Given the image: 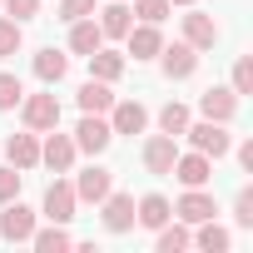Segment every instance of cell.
Returning a JSON list of instances; mask_svg holds the SVG:
<instances>
[{"label": "cell", "mask_w": 253, "mask_h": 253, "mask_svg": "<svg viewBox=\"0 0 253 253\" xmlns=\"http://www.w3.org/2000/svg\"><path fill=\"white\" fill-rule=\"evenodd\" d=\"M184 139H189V149H199V154H209V159L233 154V134H228V124H218V119H199V124L189 119Z\"/></svg>", "instance_id": "6da1fadb"}, {"label": "cell", "mask_w": 253, "mask_h": 253, "mask_svg": "<svg viewBox=\"0 0 253 253\" xmlns=\"http://www.w3.org/2000/svg\"><path fill=\"white\" fill-rule=\"evenodd\" d=\"M70 139H75L80 154H94V159H99V154L114 144V129H109V119H104V114H80V124H75V134H70Z\"/></svg>", "instance_id": "7a4b0ae2"}, {"label": "cell", "mask_w": 253, "mask_h": 253, "mask_svg": "<svg viewBox=\"0 0 253 253\" xmlns=\"http://www.w3.org/2000/svg\"><path fill=\"white\" fill-rule=\"evenodd\" d=\"M20 124H25V129H35V134H45V129H55V124H60V99L45 89V94H25L20 104Z\"/></svg>", "instance_id": "3957f363"}, {"label": "cell", "mask_w": 253, "mask_h": 253, "mask_svg": "<svg viewBox=\"0 0 253 253\" xmlns=\"http://www.w3.org/2000/svg\"><path fill=\"white\" fill-rule=\"evenodd\" d=\"M154 60H159V70H164V80H169V84H179V80H194V70H199V50H194L189 40H174V45H164Z\"/></svg>", "instance_id": "277c9868"}, {"label": "cell", "mask_w": 253, "mask_h": 253, "mask_svg": "<svg viewBox=\"0 0 253 253\" xmlns=\"http://www.w3.org/2000/svg\"><path fill=\"white\" fill-rule=\"evenodd\" d=\"M99 223H104V233H129L134 228V194H119V189H109L99 204Z\"/></svg>", "instance_id": "5b68a950"}, {"label": "cell", "mask_w": 253, "mask_h": 253, "mask_svg": "<svg viewBox=\"0 0 253 253\" xmlns=\"http://www.w3.org/2000/svg\"><path fill=\"white\" fill-rule=\"evenodd\" d=\"M0 209H5V213H0V238H5V243H30V233H35L40 213H35L30 204H20V199L0 204Z\"/></svg>", "instance_id": "8992f818"}, {"label": "cell", "mask_w": 253, "mask_h": 253, "mask_svg": "<svg viewBox=\"0 0 253 253\" xmlns=\"http://www.w3.org/2000/svg\"><path fill=\"white\" fill-rule=\"evenodd\" d=\"M75 159H80V149H75V139H70V134H60V124H55V129H45L40 164H45V169H55V174H70V169H75Z\"/></svg>", "instance_id": "52a82bcc"}, {"label": "cell", "mask_w": 253, "mask_h": 253, "mask_svg": "<svg viewBox=\"0 0 253 253\" xmlns=\"http://www.w3.org/2000/svg\"><path fill=\"white\" fill-rule=\"evenodd\" d=\"M238 104H243V99H238L228 84H209V89L199 94V119H218V124H233Z\"/></svg>", "instance_id": "ba28073f"}, {"label": "cell", "mask_w": 253, "mask_h": 253, "mask_svg": "<svg viewBox=\"0 0 253 253\" xmlns=\"http://www.w3.org/2000/svg\"><path fill=\"white\" fill-rule=\"evenodd\" d=\"M179 30H184V40H189L199 55H204V50H213V45H218V35H223V30H218V20H213V15H204V10H194V5H189V15L179 20Z\"/></svg>", "instance_id": "9c48e42d"}, {"label": "cell", "mask_w": 253, "mask_h": 253, "mask_svg": "<svg viewBox=\"0 0 253 253\" xmlns=\"http://www.w3.org/2000/svg\"><path fill=\"white\" fill-rule=\"evenodd\" d=\"M169 174H174L184 189H204V184L213 179V159H209V154H199V149H189V154L179 149V159H174V169H169Z\"/></svg>", "instance_id": "30bf717a"}, {"label": "cell", "mask_w": 253, "mask_h": 253, "mask_svg": "<svg viewBox=\"0 0 253 253\" xmlns=\"http://www.w3.org/2000/svg\"><path fill=\"white\" fill-rule=\"evenodd\" d=\"M75 209H80V199H75V184H70V179H55V184L45 189V204H40V213H45L50 223H70V218H75Z\"/></svg>", "instance_id": "8fae6325"}, {"label": "cell", "mask_w": 253, "mask_h": 253, "mask_svg": "<svg viewBox=\"0 0 253 253\" xmlns=\"http://www.w3.org/2000/svg\"><path fill=\"white\" fill-rule=\"evenodd\" d=\"M144 124H149V109L139 104V99H114L109 104V129L114 134H144Z\"/></svg>", "instance_id": "7c38bea8"}, {"label": "cell", "mask_w": 253, "mask_h": 253, "mask_svg": "<svg viewBox=\"0 0 253 253\" xmlns=\"http://www.w3.org/2000/svg\"><path fill=\"white\" fill-rule=\"evenodd\" d=\"M139 159H144L149 174H169L174 159H179V139H174V134H149L144 149H139Z\"/></svg>", "instance_id": "4fadbf2b"}, {"label": "cell", "mask_w": 253, "mask_h": 253, "mask_svg": "<svg viewBox=\"0 0 253 253\" xmlns=\"http://www.w3.org/2000/svg\"><path fill=\"white\" fill-rule=\"evenodd\" d=\"M70 184H75V199H80V204H99V199L114 189V174H109L104 164H89V169H80Z\"/></svg>", "instance_id": "5bb4252c"}, {"label": "cell", "mask_w": 253, "mask_h": 253, "mask_svg": "<svg viewBox=\"0 0 253 253\" xmlns=\"http://www.w3.org/2000/svg\"><path fill=\"white\" fill-rule=\"evenodd\" d=\"M174 218L194 228V223H204V218H218V204H213L209 189H184V199L174 204Z\"/></svg>", "instance_id": "9a60e30c"}, {"label": "cell", "mask_w": 253, "mask_h": 253, "mask_svg": "<svg viewBox=\"0 0 253 253\" xmlns=\"http://www.w3.org/2000/svg\"><path fill=\"white\" fill-rule=\"evenodd\" d=\"M159 50H164V30H159V25H149V20L129 25V35H124V55H134V60H154Z\"/></svg>", "instance_id": "2e32d148"}, {"label": "cell", "mask_w": 253, "mask_h": 253, "mask_svg": "<svg viewBox=\"0 0 253 253\" xmlns=\"http://www.w3.org/2000/svg\"><path fill=\"white\" fill-rule=\"evenodd\" d=\"M5 164H15L20 174H25V169H40V134H35V129L10 134V139H5Z\"/></svg>", "instance_id": "e0dca14e"}, {"label": "cell", "mask_w": 253, "mask_h": 253, "mask_svg": "<svg viewBox=\"0 0 253 253\" xmlns=\"http://www.w3.org/2000/svg\"><path fill=\"white\" fill-rule=\"evenodd\" d=\"M94 15H99V30H104V40H124V35H129V25H134L129 0H109V5H99Z\"/></svg>", "instance_id": "ac0fdd59"}, {"label": "cell", "mask_w": 253, "mask_h": 253, "mask_svg": "<svg viewBox=\"0 0 253 253\" xmlns=\"http://www.w3.org/2000/svg\"><path fill=\"white\" fill-rule=\"evenodd\" d=\"M99 45H104V30H99V20H94V15L70 20V55H94Z\"/></svg>", "instance_id": "d6986e66"}, {"label": "cell", "mask_w": 253, "mask_h": 253, "mask_svg": "<svg viewBox=\"0 0 253 253\" xmlns=\"http://www.w3.org/2000/svg\"><path fill=\"white\" fill-rule=\"evenodd\" d=\"M30 70H35V80H40V84H60V80L70 75V55H65V50H55V45H50V50H35Z\"/></svg>", "instance_id": "ffe728a7"}, {"label": "cell", "mask_w": 253, "mask_h": 253, "mask_svg": "<svg viewBox=\"0 0 253 253\" xmlns=\"http://www.w3.org/2000/svg\"><path fill=\"white\" fill-rule=\"evenodd\" d=\"M169 218H174V204H169L164 194H144V199H134V223H139V228L154 233V228L169 223Z\"/></svg>", "instance_id": "44dd1931"}, {"label": "cell", "mask_w": 253, "mask_h": 253, "mask_svg": "<svg viewBox=\"0 0 253 253\" xmlns=\"http://www.w3.org/2000/svg\"><path fill=\"white\" fill-rule=\"evenodd\" d=\"M89 60V80H104V84H119V75H124V65H129V60H124L119 50H94V55H84Z\"/></svg>", "instance_id": "7402d4cb"}, {"label": "cell", "mask_w": 253, "mask_h": 253, "mask_svg": "<svg viewBox=\"0 0 253 253\" xmlns=\"http://www.w3.org/2000/svg\"><path fill=\"white\" fill-rule=\"evenodd\" d=\"M75 99H80V114H109V104H114V84H104V80H84Z\"/></svg>", "instance_id": "603a6c76"}, {"label": "cell", "mask_w": 253, "mask_h": 253, "mask_svg": "<svg viewBox=\"0 0 253 253\" xmlns=\"http://www.w3.org/2000/svg\"><path fill=\"white\" fill-rule=\"evenodd\" d=\"M154 248H159V253H184V248H194V233H189V223H179V218L159 223V228H154Z\"/></svg>", "instance_id": "cb8c5ba5"}, {"label": "cell", "mask_w": 253, "mask_h": 253, "mask_svg": "<svg viewBox=\"0 0 253 253\" xmlns=\"http://www.w3.org/2000/svg\"><path fill=\"white\" fill-rule=\"evenodd\" d=\"M233 238H228V228L218 223V218H204V223H194V248H204V253H223Z\"/></svg>", "instance_id": "d4e9b609"}, {"label": "cell", "mask_w": 253, "mask_h": 253, "mask_svg": "<svg viewBox=\"0 0 253 253\" xmlns=\"http://www.w3.org/2000/svg\"><path fill=\"white\" fill-rule=\"evenodd\" d=\"M30 248H40V253H65V248H75V238L65 233V223H35V233H30Z\"/></svg>", "instance_id": "484cf974"}, {"label": "cell", "mask_w": 253, "mask_h": 253, "mask_svg": "<svg viewBox=\"0 0 253 253\" xmlns=\"http://www.w3.org/2000/svg\"><path fill=\"white\" fill-rule=\"evenodd\" d=\"M189 119H194V109H189V104H179V99H169V104L159 109V134H174V139H184Z\"/></svg>", "instance_id": "4316f807"}, {"label": "cell", "mask_w": 253, "mask_h": 253, "mask_svg": "<svg viewBox=\"0 0 253 253\" xmlns=\"http://www.w3.org/2000/svg\"><path fill=\"white\" fill-rule=\"evenodd\" d=\"M20 50H25V30H20V20L0 15V60H10V55H20Z\"/></svg>", "instance_id": "83f0119b"}, {"label": "cell", "mask_w": 253, "mask_h": 253, "mask_svg": "<svg viewBox=\"0 0 253 253\" xmlns=\"http://www.w3.org/2000/svg\"><path fill=\"white\" fill-rule=\"evenodd\" d=\"M25 99V84H20V75L15 70H0V114H5V109H15Z\"/></svg>", "instance_id": "f1b7e54d"}, {"label": "cell", "mask_w": 253, "mask_h": 253, "mask_svg": "<svg viewBox=\"0 0 253 253\" xmlns=\"http://www.w3.org/2000/svg\"><path fill=\"white\" fill-rule=\"evenodd\" d=\"M228 89H233L238 99H243V94H253V60H248V55H238V60H233V80H228Z\"/></svg>", "instance_id": "f546056e"}, {"label": "cell", "mask_w": 253, "mask_h": 253, "mask_svg": "<svg viewBox=\"0 0 253 253\" xmlns=\"http://www.w3.org/2000/svg\"><path fill=\"white\" fill-rule=\"evenodd\" d=\"M99 10V0H55V15L70 25V20H80V15H94Z\"/></svg>", "instance_id": "4dcf8cb0"}, {"label": "cell", "mask_w": 253, "mask_h": 253, "mask_svg": "<svg viewBox=\"0 0 253 253\" xmlns=\"http://www.w3.org/2000/svg\"><path fill=\"white\" fill-rule=\"evenodd\" d=\"M129 10H134L139 20H149V25H159V20H169V10H174V5H169V0H134Z\"/></svg>", "instance_id": "1f68e13d"}, {"label": "cell", "mask_w": 253, "mask_h": 253, "mask_svg": "<svg viewBox=\"0 0 253 253\" xmlns=\"http://www.w3.org/2000/svg\"><path fill=\"white\" fill-rule=\"evenodd\" d=\"M20 169L15 164H0V204H10V199H20Z\"/></svg>", "instance_id": "d6a6232c"}, {"label": "cell", "mask_w": 253, "mask_h": 253, "mask_svg": "<svg viewBox=\"0 0 253 253\" xmlns=\"http://www.w3.org/2000/svg\"><path fill=\"white\" fill-rule=\"evenodd\" d=\"M233 223H238V228H253V189H248V184H243L238 199H233Z\"/></svg>", "instance_id": "836d02e7"}, {"label": "cell", "mask_w": 253, "mask_h": 253, "mask_svg": "<svg viewBox=\"0 0 253 253\" xmlns=\"http://www.w3.org/2000/svg\"><path fill=\"white\" fill-rule=\"evenodd\" d=\"M0 5H5V15H10V20H20V25L40 15V0H0Z\"/></svg>", "instance_id": "e575fe53"}, {"label": "cell", "mask_w": 253, "mask_h": 253, "mask_svg": "<svg viewBox=\"0 0 253 253\" xmlns=\"http://www.w3.org/2000/svg\"><path fill=\"white\" fill-rule=\"evenodd\" d=\"M233 154H238V164H243V169H248V174H253V139H243V144H238V149H233Z\"/></svg>", "instance_id": "d590c367"}, {"label": "cell", "mask_w": 253, "mask_h": 253, "mask_svg": "<svg viewBox=\"0 0 253 253\" xmlns=\"http://www.w3.org/2000/svg\"><path fill=\"white\" fill-rule=\"evenodd\" d=\"M169 5H184V10H189V5H199V0H169Z\"/></svg>", "instance_id": "8d00e7d4"}]
</instances>
